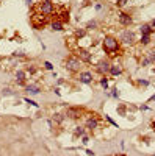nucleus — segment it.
<instances>
[{
	"mask_svg": "<svg viewBox=\"0 0 155 156\" xmlns=\"http://www.w3.org/2000/svg\"><path fill=\"white\" fill-rule=\"evenodd\" d=\"M97 126H99V120L96 119V117H90V119L86 120V128L88 130H96Z\"/></svg>",
	"mask_w": 155,
	"mask_h": 156,
	"instance_id": "obj_9",
	"label": "nucleus"
},
{
	"mask_svg": "<svg viewBox=\"0 0 155 156\" xmlns=\"http://www.w3.org/2000/svg\"><path fill=\"white\" fill-rule=\"evenodd\" d=\"M66 116H69L71 119H79V117H82V113H80L79 108H69Z\"/></svg>",
	"mask_w": 155,
	"mask_h": 156,
	"instance_id": "obj_8",
	"label": "nucleus"
},
{
	"mask_svg": "<svg viewBox=\"0 0 155 156\" xmlns=\"http://www.w3.org/2000/svg\"><path fill=\"white\" fill-rule=\"evenodd\" d=\"M127 2H129V0H118V6H124Z\"/></svg>",
	"mask_w": 155,
	"mask_h": 156,
	"instance_id": "obj_22",
	"label": "nucleus"
},
{
	"mask_svg": "<svg viewBox=\"0 0 155 156\" xmlns=\"http://www.w3.org/2000/svg\"><path fill=\"white\" fill-rule=\"evenodd\" d=\"M75 35H77V36H80V38H82L83 35H85V30H79V31H77V33H75Z\"/></svg>",
	"mask_w": 155,
	"mask_h": 156,
	"instance_id": "obj_25",
	"label": "nucleus"
},
{
	"mask_svg": "<svg viewBox=\"0 0 155 156\" xmlns=\"http://www.w3.org/2000/svg\"><path fill=\"white\" fill-rule=\"evenodd\" d=\"M94 27H96V22H90V24H88V28H94Z\"/></svg>",
	"mask_w": 155,
	"mask_h": 156,
	"instance_id": "obj_26",
	"label": "nucleus"
},
{
	"mask_svg": "<svg viewBox=\"0 0 155 156\" xmlns=\"http://www.w3.org/2000/svg\"><path fill=\"white\" fill-rule=\"evenodd\" d=\"M52 30H55V31H61L63 30V25H61V22H52Z\"/></svg>",
	"mask_w": 155,
	"mask_h": 156,
	"instance_id": "obj_13",
	"label": "nucleus"
},
{
	"mask_svg": "<svg viewBox=\"0 0 155 156\" xmlns=\"http://www.w3.org/2000/svg\"><path fill=\"white\" fill-rule=\"evenodd\" d=\"M82 142H83V144H88V142H90V139H88L86 136H83V139H82Z\"/></svg>",
	"mask_w": 155,
	"mask_h": 156,
	"instance_id": "obj_27",
	"label": "nucleus"
},
{
	"mask_svg": "<svg viewBox=\"0 0 155 156\" xmlns=\"http://www.w3.org/2000/svg\"><path fill=\"white\" fill-rule=\"evenodd\" d=\"M83 134H85V128L77 126V128H75V136H83Z\"/></svg>",
	"mask_w": 155,
	"mask_h": 156,
	"instance_id": "obj_17",
	"label": "nucleus"
},
{
	"mask_svg": "<svg viewBox=\"0 0 155 156\" xmlns=\"http://www.w3.org/2000/svg\"><path fill=\"white\" fill-rule=\"evenodd\" d=\"M27 5H31V0H27Z\"/></svg>",
	"mask_w": 155,
	"mask_h": 156,
	"instance_id": "obj_29",
	"label": "nucleus"
},
{
	"mask_svg": "<svg viewBox=\"0 0 155 156\" xmlns=\"http://www.w3.org/2000/svg\"><path fill=\"white\" fill-rule=\"evenodd\" d=\"M103 48H105V52H107L110 56H114L116 52L119 50V41L118 39H114V38H105L103 39Z\"/></svg>",
	"mask_w": 155,
	"mask_h": 156,
	"instance_id": "obj_1",
	"label": "nucleus"
},
{
	"mask_svg": "<svg viewBox=\"0 0 155 156\" xmlns=\"http://www.w3.org/2000/svg\"><path fill=\"white\" fill-rule=\"evenodd\" d=\"M100 84H102L105 89H107V87H108V80H107V78H102V80H100Z\"/></svg>",
	"mask_w": 155,
	"mask_h": 156,
	"instance_id": "obj_20",
	"label": "nucleus"
},
{
	"mask_svg": "<svg viewBox=\"0 0 155 156\" xmlns=\"http://www.w3.org/2000/svg\"><path fill=\"white\" fill-rule=\"evenodd\" d=\"M66 69L71 70V72H79L80 70V66H82V61L77 58V56H69L68 59H66Z\"/></svg>",
	"mask_w": 155,
	"mask_h": 156,
	"instance_id": "obj_2",
	"label": "nucleus"
},
{
	"mask_svg": "<svg viewBox=\"0 0 155 156\" xmlns=\"http://www.w3.org/2000/svg\"><path fill=\"white\" fill-rule=\"evenodd\" d=\"M154 156H155V155H154Z\"/></svg>",
	"mask_w": 155,
	"mask_h": 156,
	"instance_id": "obj_32",
	"label": "nucleus"
},
{
	"mask_svg": "<svg viewBox=\"0 0 155 156\" xmlns=\"http://www.w3.org/2000/svg\"><path fill=\"white\" fill-rule=\"evenodd\" d=\"M151 126H152V130H154V131H155V120H154V122H152V125H151Z\"/></svg>",
	"mask_w": 155,
	"mask_h": 156,
	"instance_id": "obj_28",
	"label": "nucleus"
},
{
	"mask_svg": "<svg viewBox=\"0 0 155 156\" xmlns=\"http://www.w3.org/2000/svg\"><path fill=\"white\" fill-rule=\"evenodd\" d=\"M152 25H154V27H155V20H154V22H152Z\"/></svg>",
	"mask_w": 155,
	"mask_h": 156,
	"instance_id": "obj_31",
	"label": "nucleus"
},
{
	"mask_svg": "<svg viewBox=\"0 0 155 156\" xmlns=\"http://www.w3.org/2000/svg\"><path fill=\"white\" fill-rule=\"evenodd\" d=\"M77 58L83 63H90L91 61V53L88 52V50H79V53H77Z\"/></svg>",
	"mask_w": 155,
	"mask_h": 156,
	"instance_id": "obj_6",
	"label": "nucleus"
},
{
	"mask_svg": "<svg viewBox=\"0 0 155 156\" xmlns=\"http://www.w3.org/2000/svg\"><path fill=\"white\" fill-rule=\"evenodd\" d=\"M96 67H97V70L100 72V74H108L110 69H111V64H110L107 59H102V61H99V63H97Z\"/></svg>",
	"mask_w": 155,
	"mask_h": 156,
	"instance_id": "obj_5",
	"label": "nucleus"
},
{
	"mask_svg": "<svg viewBox=\"0 0 155 156\" xmlns=\"http://www.w3.org/2000/svg\"><path fill=\"white\" fill-rule=\"evenodd\" d=\"M38 9H39L42 14H52L55 8H53L52 2H41V5L38 6Z\"/></svg>",
	"mask_w": 155,
	"mask_h": 156,
	"instance_id": "obj_3",
	"label": "nucleus"
},
{
	"mask_svg": "<svg viewBox=\"0 0 155 156\" xmlns=\"http://www.w3.org/2000/svg\"><path fill=\"white\" fill-rule=\"evenodd\" d=\"M16 78H17V81H19V83H24V80H25V72L19 70L17 74H16Z\"/></svg>",
	"mask_w": 155,
	"mask_h": 156,
	"instance_id": "obj_14",
	"label": "nucleus"
},
{
	"mask_svg": "<svg viewBox=\"0 0 155 156\" xmlns=\"http://www.w3.org/2000/svg\"><path fill=\"white\" fill-rule=\"evenodd\" d=\"M44 66H46V69H49V70H52V69H53V66L49 63V61H47V63H44Z\"/></svg>",
	"mask_w": 155,
	"mask_h": 156,
	"instance_id": "obj_23",
	"label": "nucleus"
},
{
	"mask_svg": "<svg viewBox=\"0 0 155 156\" xmlns=\"http://www.w3.org/2000/svg\"><path fill=\"white\" fill-rule=\"evenodd\" d=\"M3 94H5V95H13V92H11V89H3Z\"/></svg>",
	"mask_w": 155,
	"mask_h": 156,
	"instance_id": "obj_24",
	"label": "nucleus"
},
{
	"mask_svg": "<svg viewBox=\"0 0 155 156\" xmlns=\"http://www.w3.org/2000/svg\"><path fill=\"white\" fill-rule=\"evenodd\" d=\"M147 59L151 61V64L155 63V50H151V52L147 53Z\"/></svg>",
	"mask_w": 155,
	"mask_h": 156,
	"instance_id": "obj_16",
	"label": "nucleus"
},
{
	"mask_svg": "<svg viewBox=\"0 0 155 156\" xmlns=\"http://www.w3.org/2000/svg\"><path fill=\"white\" fill-rule=\"evenodd\" d=\"M110 72H111V75L118 77L122 74V67H121V64H111V69H110Z\"/></svg>",
	"mask_w": 155,
	"mask_h": 156,
	"instance_id": "obj_11",
	"label": "nucleus"
},
{
	"mask_svg": "<svg viewBox=\"0 0 155 156\" xmlns=\"http://www.w3.org/2000/svg\"><path fill=\"white\" fill-rule=\"evenodd\" d=\"M63 119H64V117H63L61 114H53V120L57 122V124H61Z\"/></svg>",
	"mask_w": 155,
	"mask_h": 156,
	"instance_id": "obj_18",
	"label": "nucleus"
},
{
	"mask_svg": "<svg viewBox=\"0 0 155 156\" xmlns=\"http://www.w3.org/2000/svg\"><path fill=\"white\" fill-rule=\"evenodd\" d=\"M140 30H141L143 35H151V33H152V27L151 25H141Z\"/></svg>",
	"mask_w": 155,
	"mask_h": 156,
	"instance_id": "obj_12",
	"label": "nucleus"
},
{
	"mask_svg": "<svg viewBox=\"0 0 155 156\" xmlns=\"http://www.w3.org/2000/svg\"><path fill=\"white\" fill-rule=\"evenodd\" d=\"M119 24L121 25H130L132 24V17L129 14H125V13H121L119 14Z\"/></svg>",
	"mask_w": 155,
	"mask_h": 156,
	"instance_id": "obj_10",
	"label": "nucleus"
},
{
	"mask_svg": "<svg viewBox=\"0 0 155 156\" xmlns=\"http://www.w3.org/2000/svg\"><path fill=\"white\" fill-rule=\"evenodd\" d=\"M27 91L31 92V94H38V92H39V89H38L36 86H28V87H27Z\"/></svg>",
	"mask_w": 155,
	"mask_h": 156,
	"instance_id": "obj_19",
	"label": "nucleus"
},
{
	"mask_svg": "<svg viewBox=\"0 0 155 156\" xmlns=\"http://www.w3.org/2000/svg\"><path fill=\"white\" fill-rule=\"evenodd\" d=\"M149 42H151V35H143V38H141V44H143V46H147Z\"/></svg>",
	"mask_w": 155,
	"mask_h": 156,
	"instance_id": "obj_15",
	"label": "nucleus"
},
{
	"mask_svg": "<svg viewBox=\"0 0 155 156\" xmlns=\"http://www.w3.org/2000/svg\"><path fill=\"white\" fill-rule=\"evenodd\" d=\"M44 2H52V0H44Z\"/></svg>",
	"mask_w": 155,
	"mask_h": 156,
	"instance_id": "obj_30",
	"label": "nucleus"
},
{
	"mask_svg": "<svg viewBox=\"0 0 155 156\" xmlns=\"http://www.w3.org/2000/svg\"><path fill=\"white\" fill-rule=\"evenodd\" d=\"M121 41H122L124 44H133L135 42V35H133V31H130V30H125L122 33V36H121Z\"/></svg>",
	"mask_w": 155,
	"mask_h": 156,
	"instance_id": "obj_4",
	"label": "nucleus"
},
{
	"mask_svg": "<svg viewBox=\"0 0 155 156\" xmlns=\"http://www.w3.org/2000/svg\"><path fill=\"white\" fill-rule=\"evenodd\" d=\"M147 64H151V61H149L147 56H146V58H143V59H141V66H147Z\"/></svg>",
	"mask_w": 155,
	"mask_h": 156,
	"instance_id": "obj_21",
	"label": "nucleus"
},
{
	"mask_svg": "<svg viewBox=\"0 0 155 156\" xmlns=\"http://www.w3.org/2000/svg\"><path fill=\"white\" fill-rule=\"evenodd\" d=\"M80 81L85 83V84H90V83H92V75L90 74V72H80Z\"/></svg>",
	"mask_w": 155,
	"mask_h": 156,
	"instance_id": "obj_7",
	"label": "nucleus"
}]
</instances>
